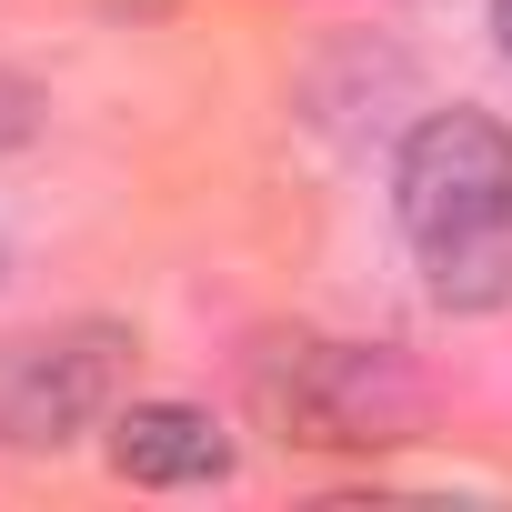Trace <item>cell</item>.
Listing matches in <instances>:
<instances>
[{"label":"cell","mask_w":512,"mask_h":512,"mask_svg":"<svg viewBox=\"0 0 512 512\" xmlns=\"http://www.w3.org/2000/svg\"><path fill=\"white\" fill-rule=\"evenodd\" d=\"M111 472H131V482H221L231 472V432L211 422V412H191V402H131V412H111Z\"/></svg>","instance_id":"cell-4"},{"label":"cell","mask_w":512,"mask_h":512,"mask_svg":"<svg viewBox=\"0 0 512 512\" xmlns=\"http://www.w3.org/2000/svg\"><path fill=\"white\" fill-rule=\"evenodd\" d=\"M121 362H131V332H111V322H81L61 342H11V362H0V432L71 442L91 412H111Z\"/></svg>","instance_id":"cell-3"},{"label":"cell","mask_w":512,"mask_h":512,"mask_svg":"<svg viewBox=\"0 0 512 512\" xmlns=\"http://www.w3.org/2000/svg\"><path fill=\"white\" fill-rule=\"evenodd\" d=\"M492 41H502V51H512V0H492Z\"/></svg>","instance_id":"cell-7"},{"label":"cell","mask_w":512,"mask_h":512,"mask_svg":"<svg viewBox=\"0 0 512 512\" xmlns=\"http://www.w3.org/2000/svg\"><path fill=\"white\" fill-rule=\"evenodd\" d=\"M251 392H262L272 422H292V442L372 452V442H402V422H412V382L382 352H352V342H262Z\"/></svg>","instance_id":"cell-1"},{"label":"cell","mask_w":512,"mask_h":512,"mask_svg":"<svg viewBox=\"0 0 512 512\" xmlns=\"http://www.w3.org/2000/svg\"><path fill=\"white\" fill-rule=\"evenodd\" d=\"M392 191H402L412 251H432L452 231H482V221H512V131L492 111H432L402 141Z\"/></svg>","instance_id":"cell-2"},{"label":"cell","mask_w":512,"mask_h":512,"mask_svg":"<svg viewBox=\"0 0 512 512\" xmlns=\"http://www.w3.org/2000/svg\"><path fill=\"white\" fill-rule=\"evenodd\" d=\"M31 121H41V91L0 71V151H11V141H31Z\"/></svg>","instance_id":"cell-6"},{"label":"cell","mask_w":512,"mask_h":512,"mask_svg":"<svg viewBox=\"0 0 512 512\" xmlns=\"http://www.w3.org/2000/svg\"><path fill=\"white\" fill-rule=\"evenodd\" d=\"M422 272H432V302H452V312H492V302H512V221H482V231L432 241Z\"/></svg>","instance_id":"cell-5"}]
</instances>
